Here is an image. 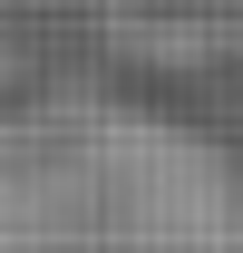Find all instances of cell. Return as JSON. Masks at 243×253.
I'll return each instance as SVG.
<instances>
[{"label":"cell","instance_id":"6da1fadb","mask_svg":"<svg viewBox=\"0 0 243 253\" xmlns=\"http://www.w3.org/2000/svg\"><path fill=\"white\" fill-rule=\"evenodd\" d=\"M0 253H243V185L195 126H165L146 107H10Z\"/></svg>","mask_w":243,"mask_h":253}]
</instances>
